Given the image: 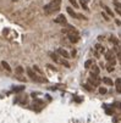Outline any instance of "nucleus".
<instances>
[{
	"label": "nucleus",
	"instance_id": "obj_1",
	"mask_svg": "<svg viewBox=\"0 0 121 123\" xmlns=\"http://www.w3.org/2000/svg\"><path fill=\"white\" fill-rule=\"evenodd\" d=\"M61 6V0H52L48 5L44 6V11L47 15H50V13H54L58 10H60Z\"/></svg>",
	"mask_w": 121,
	"mask_h": 123
},
{
	"label": "nucleus",
	"instance_id": "obj_2",
	"mask_svg": "<svg viewBox=\"0 0 121 123\" xmlns=\"http://www.w3.org/2000/svg\"><path fill=\"white\" fill-rule=\"evenodd\" d=\"M105 59L108 60V62H109L110 65H114V66H115L116 60H115V55H114L112 50H108V51L105 53Z\"/></svg>",
	"mask_w": 121,
	"mask_h": 123
},
{
	"label": "nucleus",
	"instance_id": "obj_3",
	"mask_svg": "<svg viewBox=\"0 0 121 123\" xmlns=\"http://www.w3.org/2000/svg\"><path fill=\"white\" fill-rule=\"evenodd\" d=\"M27 74H28V77L32 78L33 81H35V82H39V81H40V79L37 77V74H35V71H34L33 68H30V67H28V68H27Z\"/></svg>",
	"mask_w": 121,
	"mask_h": 123
},
{
	"label": "nucleus",
	"instance_id": "obj_4",
	"mask_svg": "<svg viewBox=\"0 0 121 123\" xmlns=\"http://www.w3.org/2000/svg\"><path fill=\"white\" fill-rule=\"evenodd\" d=\"M88 83L92 84L93 86H98L99 83H100V79L98 78V76H92V74H91V78L88 79Z\"/></svg>",
	"mask_w": 121,
	"mask_h": 123
},
{
	"label": "nucleus",
	"instance_id": "obj_5",
	"mask_svg": "<svg viewBox=\"0 0 121 123\" xmlns=\"http://www.w3.org/2000/svg\"><path fill=\"white\" fill-rule=\"evenodd\" d=\"M55 22H56V23H60V25H67L66 17L64 16V15H59L58 17L55 18Z\"/></svg>",
	"mask_w": 121,
	"mask_h": 123
},
{
	"label": "nucleus",
	"instance_id": "obj_6",
	"mask_svg": "<svg viewBox=\"0 0 121 123\" xmlns=\"http://www.w3.org/2000/svg\"><path fill=\"white\" fill-rule=\"evenodd\" d=\"M56 54L61 55L62 57H65V59H69V56H70V55H69V53L66 51V50H65V49H61V48L56 50Z\"/></svg>",
	"mask_w": 121,
	"mask_h": 123
},
{
	"label": "nucleus",
	"instance_id": "obj_7",
	"mask_svg": "<svg viewBox=\"0 0 121 123\" xmlns=\"http://www.w3.org/2000/svg\"><path fill=\"white\" fill-rule=\"evenodd\" d=\"M115 88H116V93L121 94V78H116L115 81Z\"/></svg>",
	"mask_w": 121,
	"mask_h": 123
},
{
	"label": "nucleus",
	"instance_id": "obj_8",
	"mask_svg": "<svg viewBox=\"0 0 121 123\" xmlns=\"http://www.w3.org/2000/svg\"><path fill=\"white\" fill-rule=\"evenodd\" d=\"M99 72H100V70H99L98 66H92L91 67V74L92 76H99Z\"/></svg>",
	"mask_w": 121,
	"mask_h": 123
},
{
	"label": "nucleus",
	"instance_id": "obj_9",
	"mask_svg": "<svg viewBox=\"0 0 121 123\" xmlns=\"http://www.w3.org/2000/svg\"><path fill=\"white\" fill-rule=\"evenodd\" d=\"M1 66L5 71H8V72H11V67H10V65L6 62V61H1Z\"/></svg>",
	"mask_w": 121,
	"mask_h": 123
},
{
	"label": "nucleus",
	"instance_id": "obj_10",
	"mask_svg": "<svg viewBox=\"0 0 121 123\" xmlns=\"http://www.w3.org/2000/svg\"><path fill=\"white\" fill-rule=\"evenodd\" d=\"M66 10H67V12H69V15H70L71 17H75V18H76V17H78V15H77V13H76V12H75V11H73L72 9H71V8H67Z\"/></svg>",
	"mask_w": 121,
	"mask_h": 123
},
{
	"label": "nucleus",
	"instance_id": "obj_11",
	"mask_svg": "<svg viewBox=\"0 0 121 123\" xmlns=\"http://www.w3.org/2000/svg\"><path fill=\"white\" fill-rule=\"evenodd\" d=\"M103 82L106 84V85H112V81L110 78H108V77H105V78H103Z\"/></svg>",
	"mask_w": 121,
	"mask_h": 123
},
{
	"label": "nucleus",
	"instance_id": "obj_12",
	"mask_svg": "<svg viewBox=\"0 0 121 123\" xmlns=\"http://www.w3.org/2000/svg\"><path fill=\"white\" fill-rule=\"evenodd\" d=\"M103 8H104V10L106 11V13H108V15H109V16H114V13H112V11H111V10H110V9L108 8V6H105V5H103Z\"/></svg>",
	"mask_w": 121,
	"mask_h": 123
},
{
	"label": "nucleus",
	"instance_id": "obj_13",
	"mask_svg": "<svg viewBox=\"0 0 121 123\" xmlns=\"http://www.w3.org/2000/svg\"><path fill=\"white\" fill-rule=\"evenodd\" d=\"M50 57H52V59H53L55 62H59V61H60V60H59V57H58V55L54 54V53H50Z\"/></svg>",
	"mask_w": 121,
	"mask_h": 123
},
{
	"label": "nucleus",
	"instance_id": "obj_14",
	"mask_svg": "<svg viewBox=\"0 0 121 123\" xmlns=\"http://www.w3.org/2000/svg\"><path fill=\"white\" fill-rule=\"evenodd\" d=\"M95 50H97V51H99V53H104V48L100 44H97L95 45Z\"/></svg>",
	"mask_w": 121,
	"mask_h": 123
},
{
	"label": "nucleus",
	"instance_id": "obj_15",
	"mask_svg": "<svg viewBox=\"0 0 121 123\" xmlns=\"http://www.w3.org/2000/svg\"><path fill=\"white\" fill-rule=\"evenodd\" d=\"M81 6L84 9V10H88V6H87V4H86V0H81Z\"/></svg>",
	"mask_w": 121,
	"mask_h": 123
},
{
	"label": "nucleus",
	"instance_id": "obj_16",
	"mask_svg": "<svg viewBox=\"0 0 121 123\" xmlns=\"http://www.w3.org/2000/svg\"><path fill=\"white\" fill-rule=\"evenodd\" d=\"M91 66H92V60H87L84 62V67L86 68H91Z\"/></svg>",
	"mask_w": 121,
	"mask_h": 123
},
{
	"label": "nucleus",
	"instance_id": "obj_17",
	"mask_svg": "<svg viewBox=\"0 0 121 123\" xmlns=\"http://www.w3.org/2000/svg\"><path fill=\"white\" fill-rule=\"evenodd\" d=\"M59 62H60L61 65H64V66H65V67H70V63H69L66 60H60Z\"/></svg>",
	"mask_w": 121,
	"mask_h": 123
},
{
	"label": "nucleus",
	"instance_id": "obj_18",
	"mask_svg": "<svg viewBox=\"0 0 121 123\" xmlns=\"http://www.w3.org/2000/svg\"><path fill=\"white\" fill-rule=\"evenodd\" d=\"M84 88H86L88 91H92V90H93V85H92V84H84Z\"/></svg>",
	"mask_w": 121,
	"mask_h": 123
},
{
	"label": "nucleus",
	"instance_id": "obj_19",
	"mask_svg": "<svg viewBox=\"0 0 121 123\" xmlns=\"http://www.w3.org/2000/svg\"><path fill=\"white\" fill-rule=\"evenodd\" d=\"M106 71H108V72H112L114 71V65H108V66H106Z\"/></svg>",
	"mask_w": 121,
	"mask_h": 123
},
{
	"label": "nucleus",
	"instance_id": "obj_20",
	"mask_svg": "<svg viewBox=\"0 0 121 123\" xmlns=\"http://www.w3.org/2000/svg\"><path fill=\"white\" fill-rule=\"evenodd\" d=\"M110 41H111V43H114L115 45H117V44H119V40H117L115 37H111V38H110Z\"/></svg>",
	"mask_w": 121,
	"mask_h": 123
},
{
	"label": "nucleus",
	"instance_id": "obj_21",
	"mask_svg": "<svg viewBox=\"0 0 121 123\" xmlns=\"http://www.w3.org/2000/svg\"><path fill=\"white\" fill-rule=\"evenodd\" d=\"M69 1L71 3V5H72L73 8H77V6H78V3L76 1V0H69Z\"/></svg>",
	"mask_w": 121,
	"mask_h": 123
},
{
	"label": "nucleus",
	"instance_id": "obj_22",
	"mask_svg": "<svg viewBox=\"0 0 121 123\" xmlns=\"http://www.w3.org/2000/svg\"><path fill=\"white\" fill-rule=\"evenodd\" d=\"M33 70H34L35 72H37V73H42V71L39 70V67H38V66H33Z\"/></svg>",
	"mask_w": 121,
	"mask_h": 123
},
{
	"label": "nucleus",
	"instance_id": "obj_23",
	"mask_svg": "<svg viewBox=\"0 0 121 123\" xmlns=\"http://www.w3.org/2000/svg\"><path fill=\"white\" fill-rule=\"evenodd\" d=\"M16 72H17V73H18V74H20V73H22V72H23V68H22V67H21V66H20V67H17V70H16Z\"/></svg>",
	"mask_w": 121,
	"mask_h": 123
},
{
	"label": "nucleus",
	"instance_id": "obj_24",
	"mask_svg": "<svg viewBox=\"0 0 121 123\" xmlns=\"http://www.w3.org/2000/svg\"><path fill=\"white\" fill-rule=\"evenodd\" d=\"M99 93H100V94H105L106 93V89L105 88H99Z\"/></svg>",
	"mask_w": 121,
	"mask_h": 123
},
{
	"label": "nucleus",
	"instance_id": "obj_25",
	"mask_svg": "<svg viewBox=\"0 0 121 123\" xmlns=\"http://www.w3.org/2000/svg\"><path fill=\"white\" fill-rule=\"evenodd\" d=\"M102 15H103V17H104V18H105L106 21H109V17H108V16H106V15H105V13H104V12L102 13Z\"/></svg>",
	"mask_w": 121,
	"mask_h": 123
},
{
	"label": "nucleus",
	"instance_id": "obj_26",
	"mask_svg": "<svg viewBox=\"0 0 121 123\" xmlns=\"http://www.w3.org/2000/svg\"><path fill=\"white\" fill-rule=\"evenodd\" d=\"M47 67H48V68H52V70H54V71L56 70V68H55L54 66H52V65H48V66H47Z\"/></svg>",
	"mask_w": 121,
	"mask_h": 123
},
{
	"label": "nucleus",
	"instance_id": "obj_27",
	"mask_svg": "<svg viewBox=\"0 0 121 123\" xmlns=\"http://www.w3.org/2000/svg\"><path fill=\"white\" fill-rule=\"evenodd\" d=\"M12 1H17V0H12Z\"/></svg>",
	"mask_w": 121,
	"mask_h": 123
},
{
	"label": "nucleus",
	"instance_id": "obj_28",
	"mask_svg": "<svg viewBox=\"0 0 121 123\" xmlns=\"http://www.w3.org/2000/svg\"><path fill=\"white\" fill-rule=\"evenodd\" d=\"M120 108H121V104H120Z\"/></svg>",
	"mask_w": 121,
	"mask_h": 123
}]
</instances>
